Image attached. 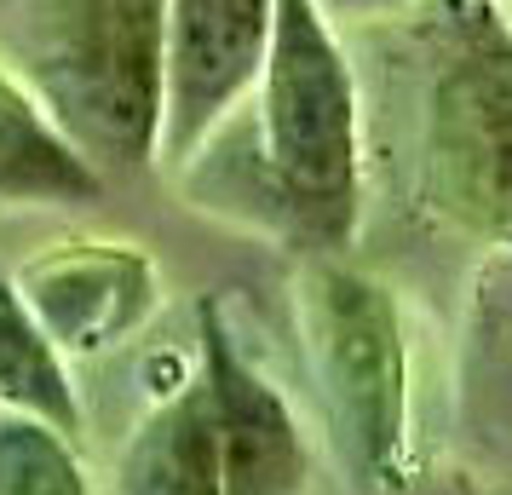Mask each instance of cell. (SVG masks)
I'll use <instances>...</instances> for the list:
<instances>
[{
  "label": "cell",
  "instance_id": "6da1fadb",
  "mask_svg": "<svg viewBox=\"0 0 512 495\" xmlns=\"http://www.w3.org/2000/svg\"><path fill=\"white\" fill-rule=\"evenodd\" d=\"M392 41L403 162L420 208L512 254V18L501 0H420Z\"/></svg>",
  "mask_w": 512,
  "mask_h": 495
},
{
  "label": "cell",
  "instance_id": "7a4b0ae2",
  "mask_svg": "<svg viewBox=\"0 0 512 495\" xmlns=\"http://www.w3.org/2000/svg\"><path fill=\"white\" fill-rule=\"evenodd\" d=\"M282 219V248L351 254L369 196L363 81L317 0H277L259 87L236 110Z\"/></svg>",
  "mask_w": 512,
  "mask_h": 495
},
{
  "label": "cell",
  "instance_id": "3957f363",
  "mask_svg": "<svg viewBox=\"0 0 512 495\" xmlns=\"http://www.w3.org/2000/svg\"><path fill=\"white\" fill-rule=\"evenodd\" d=\"M167 0H12L0 58L110 179L156 167Z\"/></svg>",
  "mask_w": 512,
  "mask_h": 495
},
{
  "label": "cell",
  "instance_id": "277c9868",
  "mask_svg": "<svg viewBox=\"0 0 512 495\" xmlns=\"http://www.w3.org/2000/svg\"><path fill=\"white\" fill-rule=\"evenodd\" d=\"M294 329L317 392L328 461L346 495H397L409 472V329L392 283L351 254L294 260Z\"/></svg>",
  "mask_w": 512,
  "mask_h": 495
},
{
  "label": "cell",
  "instance_id": "5b68a950",
  "mask_svg": "<svg viewBox=\"0 0 512 495\" xmlns=\"http://www.w3.org/2000/svg\"><path fill=\"white\" fill-rule=\"evenodd\" d=\"M277 29V0H167L156 173L179 179L248 104Z\"/></svg>",
  "mask_w": 512,
  "mask_h": 495
},
{
  "label": "cell",
  "instance_id": "8992f818",
  "mask_svg": "<svg viewBox=\"0 0 512 495\" xmlns=\"http://www.w3.org/2000/svg\"><path fill=\"white\" fill-rule=\"evenodd\" d=\"M196 375L208 386L225 495H311L317 490V444L300 426L294 403L259 369L225 306L196 300Z\"/></svg>",
  "mask_w": 512,
  "mask_h": 495
},
{
  "label": "cell",
  "instance_id": "52a82bcc",
  "mask_svg": "<svg viewBox=\"0 0 512 495\" xmlns=\"http://www.w3.org/2000/svg\"><path fill=\"white\" fill-rule=\"evenodd\" d=\"M12 283L64 357H104L156 317L162 265L139 242L70 236L12 265Z\"/></svg>",
  "mask_w": 512,
  "mask_h": 495
},
{
  "label": "cell",
  "instance_id": "ba28073f",
  "mask_svg": "<svg viewBox=\"0 0 512 495\" xmlns=\"http://www.w3.org/2000/svg\"><path fill=\"white\" fill-rule=\"evenodd\" d=\"M116 495H225V461H219V426H213L208 386L196 369L162 386L156 403L139 415L116 449L110 472Z\"/></svg>",
  "mask_w": 512,
  "mask_h": 495
},
{
  "label": "cell",
  "instance_id": "9c48e42d",
  "mask_svg": "<svg viewBox=\"0 0 512 495\" xmlns=\"http://www.w3.org/2000/svg\"><path fill=\"white\" fill-rule=\"evenodd\" d=\"M104 185L110 179L64 139L29 81L0 58V208H87Z\"/></svg>",
  "mask_w": 512,
  "mask_h": 495
},
{
  "label": "cell",
  "instance_id": "30bf717a",
  "mask_svg": "<svg viewBox=\"0 0 512 495\" xmlns=\"http://www.w3.org/2000/svg\"><path fill=\"white\" fill-rule=\"evenodd\" d=\"M0 409L35 415V421L58 426L64 438L87 432V409H81V392L70 380V357L35 323V311L18 294L6 265H0Z\"/></svg>",
  "mask_w": 512,
  "mask_h": 495
},
{
  "label": "cell",
  "instance_id": "8fae6325",
  "mask_svg": "<svg viewBox=\"0 0 512 495\" xmlns=\"http://www.w3.org/2000/svg\"><path fill=\"white\" fill-rule=\"evenodd\" d=\"M0 495H93L75 438L35 415L0 409Z\"/></svg>",
  "mask_w": 512,
  "mask_h": 495
},
{
  "label": "cell",
  "instance_id": "7c38bea8",
  "mask_svg": "<svg viewBox=\"0 0 512 495\" xmlns=\"http://www.w3.org/2000/svg\"><path fill=\"white\" fill-rule=\"evenodd\" d=\"M409 6H420V0H317V12H323L334 29L340 24H392Z\"/></svg>",
  "mask_w": 512,
  "mask_h": 495
},
{
  "label": "cell",
  "instance_id": "4fadbf2b",
  "mask_svg": "<svg viewBox=\"0 0 512 495\" xmlns=\"http://www.w3.org/2000/svg\"><path fill=\"white\" fill-rule=\"evenodd\" d=\"M501 6H512V0H501Z\"/></svg>",
  "mask_w": 512,
  "mask_h": 495
},
{
  "label": "cell",
  "instance_id": "5bb4252c",
  "mask_svg": "<svg viewBox=\"0 0 512 495\" xmlns=\"http://www.w3.org/2000/svg\"><path fill=\"white\" fill-rule=\"evenodd\" d=\"M455 495H466V490H455Z\"/></svg>",
  "mask_w": 512,
  "mask_h": 495
}]
</instances>
